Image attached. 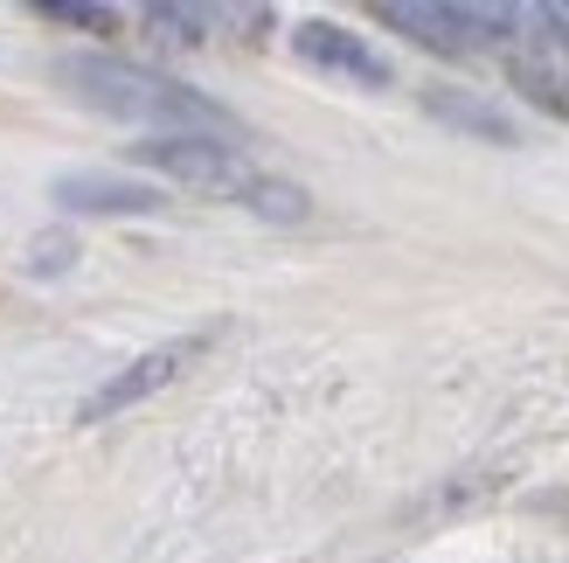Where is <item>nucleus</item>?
I'll list each match as a JSON object with an SVG mask.
<instances>
[{"label": "nucleus", "instance_id": "nucleus-1", "mask_svg": "<svg viewBox=\"0 0 569 563\" xmlns=\"http://www.w3.org/2000/svg\"><path fill=\"white\" fill-rule=\"evenodd\" d=\"M63 83L83 98L111 111L126 126H160V139H209V132H230V111L194 98L188 83L160 77V70H139V63H119V56H70L63 63Z\"/></svg>", "mask_w": 569, "mask_h": 563}, {"label": "nucleus", "instance_id": "nucleus-2", "mask_svg": "<svg viewBox=\"0 0 569 563\" xmlns=\"http://www.w3.org/2000/svg\"><path fill=\"white\" fill-rule=\"evenodd\" d=\"M132 160L160 167L167 181L194 195H216V203H250V188L264 181L237 147H216V139H147V147H132Z\"/></svg>", "mask_w": 569, "mask_h": 563}, {"label": "nucleus", "instance_id": "nucleus-3", "mask_svg": "<svg viewBox=\"0 0 569 563\" xmlns=\"http://www.w3.org/2000/svg\"><path fill=\"white\" fill-rule=\"evenodd\" d=\"M209 342L194 334V342H167V348H147L139 362H126L119 376H104L91 397L77 404V425H104V417H119V411H132V404H147L153 389H167V383H181V369L194 355H202Z\"/></svg>", "mask_w": 569, "mask_h": 563}, {"label": "nucleus", "instance_id": "nucleus-4", "mask_svg": "<svg viewBox=\"0 0 569 563\" xmlns=\"http://www.w3.org/2000/svg\"><path fill=\"white\" fill-rule=\"evenodd\" d=\"M292 49H299V63L327 70V77L368 83V91H382V83H389V63H382V56L368 49L361 36H348V28H333V21H306L299 36H292Z\"/></svg>", "mask_w": 569, "mask_h": 563}, {"label": "nucleus", "instance_id": "nucleus-5", "mask_svg": "<svg viewBox=\"0 0 569 563\" xmlns=\"http://www.w3.org/2000/svg\"><path fill=\"white\" fill-rule=\"evenodd\" d=\"M63 209H91V216H147L160 209V195L147 181H111V175H63L56 181Z\"/></svg>", "mask_w": 569, "mask_h": 563}, {"label": "nucleus", "instance_id": "nucleus-6", "mask_svg": "<svg viewBox=\"0 0 569 563\" xmlns=\"http://www.w3.org/2000/svg\"><path fill=\"white\" fill-rule=\"evenodd\" d=\"M431 111H438V119H451V126H466V132H487V139H500V147L515 139V126H507L493 105H472V98H459V91H431Z\"/></svg>", "mask_w": 569, "mask_h": 563}, {"label": "nucleus", "instance_id": "nucleus-7", "mask_svg": "<svg viewBox=\"0 0 569 563\" xmlns=\"http://www.w3.org/2000/svg\"><path fill=\"white\" fill-rule=\"evenodd\" d=\"M243 209H258V216H278V223H299L306 216V195L292 188V181H258L250 188V203Z\"/></svg>", "mask_w": 569, "mask_h": 563}, {"label": "nucleus", "instance_id": "nucleus-8", "mask_svg": "<svg viewBox=\"0 0 569 563\" xmlns=\"http://www.w3.org/2000/svg\"><path fill=\"white\" fill-rule=\"evenodd\" d=\"M42 14L63 21V28H98V36L119 28V14H111V8H83V0H42Z\"/></svg>", "mask_w": 569, "mask_h": 563}, {"label": "nucleus", "instance_id": "nucleus-9", "mask_svg": "<svg viewBox=\"0 0 569 563\" xmlns=\"http://www.w3.org/2000/svg\"><path fill=\"white\" fill-rule=\"evenodd\" d=\"M63 250H70V237H42L36 244V271H63Z\"/></svg>", "mask_w": 569, "mask_h": 563}, {"label": "nucleus", "instance_id": "nucleus-10", "mask_svg": "<svg viewBox=\"0 0 569 563\" xmlns=\"http://www.w3.org/2000/svg\"><path fill=\"white\" fill-rule=\"evenodd\" d=\"M535 21H549V28H556V36L569 42V0H556V8H542V14H535Z\"/></svg>", "mask_w": 569, "mask_h": 563}]
</instances>
